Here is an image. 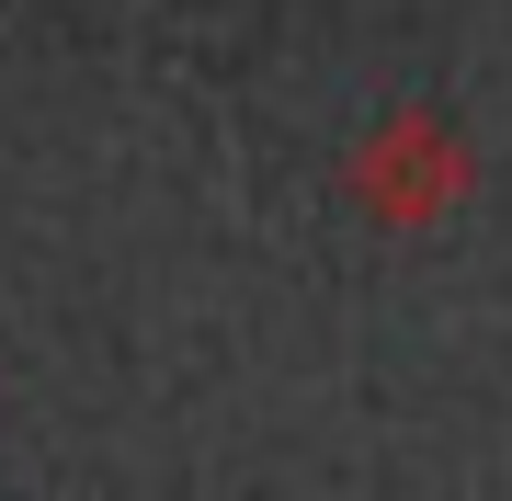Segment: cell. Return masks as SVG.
<instances>
[{
  "mask_svg": "<svg viewBox=\"0 0 512 501\" xmlns=\"http://www.w3.org/2000/svg\"><path fill=\"white\" fill-rule=\"evenodd\" d=\"M467 194H478V149H467L456 114H433V103L376 114V126L353 137V160H342V205L376 240H433Z\"/></svg>",
  "mask_w": 512,
  "mask_h": 501,
  "instance_id": "obj_1",
  "label": "cell"
}]
</instances>
